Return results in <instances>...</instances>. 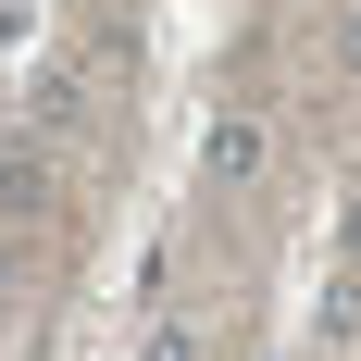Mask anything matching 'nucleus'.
Wrapping results in <instances>:
<instances>
[{"instance_id":"obj_2","label":"nucleus","mask_w":361,"mask_h":361,"mask_svg":"<svg viewBox=\"0 0 361 361\" xmlns=\"http://www.w3.org/2000/svg\"><path fill=\"white\" fill-rule=\"evenodd\" d=\"M212 175H262V125H212Z\"/></svg>"},{"instance_id":"obj_3","label":"nucleus","mask_w":361,"mask_h":361,"mask_svg":"<svg viewBox=\"0 0 361 361\" xmlns=\"http://www.w3.org/2000/svg\"><path fill=\"white\" fill-rule=\"evenodd\" d=\"M137 361H200V324H149V349Z\"/></svg>"},{"instance_id":"obj_1","label":"nucleus","mask_w":361,"mask_h":361,"mask_svg":"<svg viewBox=\"0 0 361 361\" xmlns=\"http://www.w3.org/2000/svg\"><path fill=\"white\" fill-rule=\"evenodd\" d=\"M50 212V162H37V137H0V224H37Z\"/></svg>"},{"instance_id":"obj_4","label":"nucleus","mask_w":361,"mask_h":361,"mask_svg":"<svg viewBox=\"0 0 361 361\" xmlns=\"http://www.w3.org/2000/svg\"><path fill=\"white\" fill-rule=\"evenodd\" d=\"M349 250H361V212H349Z\"/></svg>"}]
</instances>
